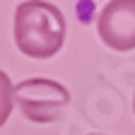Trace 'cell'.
<instances>
[{
  "label": "cell",
  "instance_id": "8992f818",
  "mask_svg": "<svg viewBox=\"0 0 135 135\" xmlns=\"http://www.w3.org/2000/svg\"><path fill=\"white\" fill-rule=\"evenodd\" d=\"M92 135H99V133H92Z\"/></svg>",
  "mask_w": 135,
  "mask_h": 135
},
{
  "label": "cell",
  "instance_id": "277c9868",
  "mask_svg": "<svg viewBox=\"0 0 135 135\" xmlns=\"http://www.w3.org/2000/svg\"><path fill=\"white\" fill-rule=\"evenodd\" d=\"M12 109H15V84L7 77V73L0 70V128L7 123Z\"/></svg>",
  "mask_w": 135,
  "mask_h": 135
},
{
  "label": "cell",
  "instance_id": "7a4b0ae2",
  "mask_svg": "<svg viewBox=\"0 0 135 135\" xmlns=\"http://www.w3.org/2000/svg\"><path fill=\"white\" fill-rule=\"evenodd\" d=\"M15 104L31 123H53L70 104V92L56 80L29 77L15 84Z\"/></svg>",
  "mask_w": 135,
  "mask_h": 135
},
{
  "label": "cell",
  "instance_id": "6da1fadb",
  "mask_svg": "<svg viewBox=\"0 0 135 135\" xmlns=\"http://www.w3.org/2000/svg\"><path fill=\"white\" fill-rule=\"evenodd\" d=\"M15 44L24 56L48 60L65 44V17L48 0H24L15 10Z\"/></svg>",
  "mask_w": 135,
  "mask_h": 135
},
{
  "label": "cell",
  "instance_id": "5b68a950",
  "mask_svg": "<svg viewBox=\"0 0 135 135\" xmlns=\"http://www.w3.org/2000/svg\"><path fill=\"white\" fill-rule=\"evenodd\" d=\"M133 111H135V99H133Z\"/></svg>",
  "mask_w": 135,
  "mask_h": 135
},
{
  "label": "cell",
  "instance_id": "3957f363",
  "mask_svg": "<svg viewBox=\"0 0 135 135\" xmlns=\"http://www.w3.org/2000/svg\"><path fill=\"white\" fill-rule=\"evenodd\" d=\"M99 39L113 51L135 48V0H109L97 20Z\"/></svg>",
  "mask_w": 135,
  "mask_h": 135
}]
</instances>
